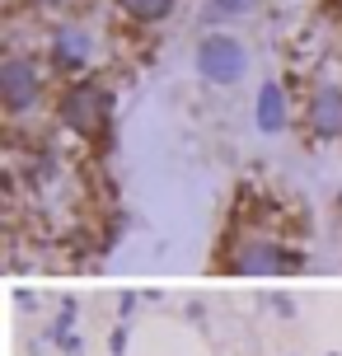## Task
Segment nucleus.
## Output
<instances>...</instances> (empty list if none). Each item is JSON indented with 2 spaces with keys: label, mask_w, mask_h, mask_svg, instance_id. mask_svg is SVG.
I'll return each mask as SVG.
<instances>
[{
  "label": "nucleus",
  "mask_w": 342,
  "mask_h": 356,
  "mask_svg": "<svg viewBox=\"0 0 342 356\" xmlns=\"http://www.w3.org/2000/svg\"><path fill=\"white\" fill-rule=\"evenodd\" d=\"M56 127H66L75 141H90V145H104L113 127V89L94 75H80V80H66L56 89Z\"/></svg>",
  "instance_id": "1"
},
{
  "label": "nucleus",
  "mask_w": 342,
  "mask_h": 356,
  "mask_svg": "<svg viewBox=\"0 0 342 356\" xmlns=\"http://www.w3.org/2000/svg\"><path fill=\"white\" fill-rule=\"evenodd\" d=\"M47 80H52L47 56L10 47V52L0 56V108H5V118H10V122L33 118L38 108L47 104Z\"/></svg>",
  "instance_id": "2"
},
{
  "label": "nucleus",
  "mask_w": 342,
  "mask_h": 356,
  "mask_svg": "<svg viewBox=\"0 0 342 356\" xmlns=\"http://www.w3.org/2000/svg\"><path fill=\"white\" fill-rule=\"evenodd\" d=\"M305 263V253L286 249L277 234L263 230H244L230 239V249L220 253V267L234 272V277H277V272H291V267Z\"/></svg>",
  "instance_id": "3"
},
{
  "label": "nucleus",
  "mask_w": 342,
  "mask_h": 356,
  "mask_svg": "<svg viewBox=\"0 0 342 356\" xmlns=\"http://www.w3.org/2000/svg\"><path fill=\"white\" fill-rule=\"evenodd\" d=\"M42 56H47L52 75H61V80H80V75H90V66H94V33H90V24H80V19H61L52 33H47Z\"/></svg>",
  "instance_id": "4"
},
{
  "label": "nucleus",
  "mask_w": 342,
  "mask_h": 356,
  "mask_svg": "<svg viewBox=\"0 0 342 356\" xmlns=\"http://www.w3.org/2000/svg\"><path fill=\"white\" fill-rule=\"evenodd\" d=\"M197 71L206 85H234L249 75V47L234 33H206L197 42Z\"/></svg>",
  "instance_id": "5"
},
{
  "label": "nucleus",
  "mask_w": 342,
  "mask_h": 356,
  "mask_svg": "<svg viewBox=\"0 0 342 356\" xmlns=\"http://www.w3.org/2000/svg\"><path fill=\"white\" fill-rule=\"evenodd\" d=\"M309 141H342V80H319L300 108Z\"/></svg>",
  "instance_id": "6"
},
{
  "label": "nucleus",
  "mask_w": 342,
  "mask_h": 356,
  "mask_svg": "<svg viewBox=\"0 0 342 356\" xmlns=\"http://www.w3.org/2000/svg\"><path fill=\"white\" fill-rule=\"evenodd\" d=\"M113 10H117V19H122V24H131V29L150 33V29H164V24L174 19L179 0H113Z\"/></svg>",
  "instance_id": "7"
},
{
  "label": "nucleus",
  "mask_w": 342,
  "mask_h": 356,
  "mask_svg": "<svg viewBox=\"0 0 342 356\" xmlns=\"http://www.w3.org/2000/svg\"><path fill=\"white\" fill-rule=\"evenodd\" d=\"M286 122H291L286 89H282V85H263V89H258V127L272 136V131H286Z\"/></svg>",
  "instance_id": "8"
},
{
  "label": "nucleus",
  "mask_w": 342,
  "mask_h": 356,
  "mask_svg": "<svg viewBox=\"0 0 342 356\" xmlns=\"http://www.w3.org/2000/svg\"><path fill=\"white\" fill-rule=\"evenodd\" d=\"M258 0H211V15L216 19H239V15H249Z\"/></svg>",
  "instance_id": "9"
},
{
  "label": "nucleus",
  "mask_w": 342,
  "mask_h": 356,
  "mask_svg": "<svg viewBox=\"0 0 342 356\" xmlns=\"http://www.w3.org/2000/svg\"><path fill=\"white\" fill-rule=\"evenodd\" d=\"M19 5H24V10H42V15H47V10H71L75 0H19Z\"/></svg>",
  "instance_id": "10"
},
{
  "label": "nucleus",
  "mask_w": 342,
  "mask_h": 356,
  "mask_svg": "<svg viewBox=\"0 0 342 356\" xmlns=\"http://www.w3.org/2000/svg\"><path fill=\"white\" fill-rule=\"evenodd\" d=\"M338 216H342V188H338Z\"/></svg>",
  "instance_id": "11"
},
{
  "label": "nucleus",
  "mask_w": 342,
  "mask_h": 356,
  "mask_svg": "<svg viewBox=\"0 0 342 356\" xmlns=\"http://www.w3.org/2000/svg\"><path fill=\"white\" fill-rule=\"evenodd\" d=\"M333 5H338V10H342V0H333Z\"/></svg>",
  "instance_id": "12"
},
{
  "label": "nucleus",
  "mask_w": 342,
  "mask_h": 356,
  "mask_svg": "<svg viewBox=\"0 0 342 356\" xmlns=\"http://www.w3.org/2000/svg\"><path fill=\"white\" fill-rule=\"evenodd\" d=\"M5 5H15V0H5Z\"/></svg>",
  "instance_id": "13"
}]
</instances>
